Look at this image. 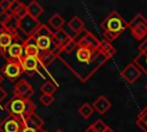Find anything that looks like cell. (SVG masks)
<instances>
[{
    "label": "cell",
    "mask_w": 147,
    "mask_h": 132,
    "mask_svg": "<svg viewBox=\"0 0 147 132\" xmlns=\"http://www.w3.org/2000/svg\"><path fill=\"white\" fill-rule=\"evenodd\" d=\"M57 59L82 83H86L108 61L99 49L80 45H77V47L70 53L60 52L57 54Z\"/></svg>",
    "instance_id": "1"
},
{
    "label": "cell",
    "mask_w": 147,
    "mask_h": 132,
    "mask_svg": "<svg viewBox=\"0 0 147 132\" xmlns=\"http://www.w3.org/2000/svg\"><path fill=\"white\" fill-rule=\"evenodd\" d=\"M6 110L8 111L9 116L22 118L24 122L25 119L34 112L36 106L29 99H23L20 96H13L6 104Z\"/></svg>",
    "instance_id": "2"
},
{
    "label": "cell",
    "mask_w": 147,
    "mask_h": 132,
    "mask_svg": "<svg viewBox=\"0 0 147 132\" xmlns=\"http://www.w3.org/2000/svg\"><path fill=\"white\" fill-rule=\"evenodd\" d=\"M53 34H54V32L51 31V29L47 25L41 24L39 26V29L31 36L34 39V41L40 51V55H41V53L45 54V53H51V52H54L56 54V51L59 47L54 41Z\"/></svg>",
    "instance_id": "3"
},
{
    "label": "cell",
    "mask_w": 147,
    "mask_h": 132,
    "mask_svg": "<svg viewBox=\"0 0 147 132\" xmlns=\"http://www.w3.org/2000/svg\"><path fill=\"white\" fill-rule=\"evenodd\" d=\"M100 26L103 31H108L116 36H121L127 28V22L117 11L114 10L101 22Z\"/></svg>",
    "instance_id": "4"
},
{
    "label": "cell",
    "mask_w": 147,
    "mask_h": 132,
    "mask_svg": "<svg viewBox=\"0 0 147 132\" xmlns=\"http://www.w3.org/2000/svg\"><path fill=\"white\" fill-rule=\"evenodd\" d=\"M127 28L136 40H144L147 38V18L142 14H137L129 23Z\"/></svg>",
    "instance_id": "5"
},
{
    "label": "cell",
    "mask_w": 147,
    "mask_h": 132,
    "mask_svg": "<svg viewBox=\"0 0 147 132\" xmlns=\"http://www.w3.org/2000/svg\"><path fill=\"white\" fill-rule=\"evenodd\" d=\"M25 126V122L22 118L8 116L0 123V132H22Z\"/></svg>",
    "instance_id": "6"
},
{
    "label": "cell",
    "mask_w": 147,
    "mask_h": 132,
    "mask_svg": "<svg viewBox=\"0 0 147 132\" xmlns=\"http://www.w3.org/2000/svg\"><path fill=\"white\" fill-rule=\"evenodd\" d=\"M40 25H41V23L37 18H33V17L28 15L24 18L20 20V29H18V31H21L24 36H26V38H29L39 29Z\"/></svg>",
    "instance_id": "7"
},
{
    "label": "cell",
    "mask_w": 147,
    "mask_h": 132,
    "mask_svg": "<svg viewBox=\"0 0 147 132\" xmlns=\"http://www.w3.org/2000/svg\"><path fill=\"white\" fill-rule=\"evenodd\" d=\"M22 72H23V69H22V65H21L20 61L7 60V63L2 68V73L11 80L18 78L22 75Z\"/></svg>",
    "instance_id": "8"
},
{
    "label": "cell",
    "mask_w": 147,
    "mask_h": 132,
    "mask_svg": "<svg viewBox=\"0 0 147 132\" xmlns=\"http://www.w3.org/2000/svg\"><path fill=\"white\" fill-rule=\"evenodd\" d=\"M141 73H142V72H141V70L138 68V65H137L134 62H131V63H129V64L122 70L121 76H122V78H123L126 83L133 84V83L140 77Z\"/></svg>",
    "instance_id": "9"
},
{
    "label": "cell",
    "mask_w": 147,
    "mask_h": 132,
    "mask_svg": "<svg viewBox=\"0 0 147 132\" xmlns=\"http://www.w3.org/2000/svg\"><path fill=\"white\" fill-rule=\"evenodd\" d=\"M32 94H33V88H32L31 84L25 79L18 80L16 83V85L14 86V95L15 96H20V98L30 100Z\"/></svg>",
    "instance_id": "10"
},
{
    "label": "cell",
    "mask_w": 147,
    "mask_h": 132,
    "mask_svg": "<svg viewBox=\"0 0 147 132\" xmlns=\"http://www.w3.org/2000/svg\"><path fill=\"white\" fill-rule=\"evenodd\" d=\"M22 69L24 72H26L28 75H33V72L38 71L39 65L41 64V61L39 57H34V56H23L22 60L20 61Z\"/></svg>",
    "instance_id": "11"
},
{
    "label": "cell",
    "mask_w": 147,
    "mask_h": 132,
    "mask_svg": "<svg viewBox=\"0 0 147 132\" xmlns=\"http://www.w3.org/2000/svg\"><path fill=\"white\" fill-rule=\"evenodd\" d=\"M80 38L77 40L78 45L80 46H85V47H90V48H93V49H98L99 48V45H100V41L93 33H91L90 31H84L83 33L79 34Z\"/></svg>",
    "instance_id": "12"
},
{
    "label": "cell",
    "mask_w": 147,
    "mask_h": 132,
    "mask_svg": "<svg viewBox=\"0 0 147 132\" xmlns=\"http://www.w3.org/2000/svg\"><path fill=\"white\" fill-rule=\"evenodd\" d=\"M14 38H15V34L8 32L3 28L0 29V54L1 55L3 56L6 55L8 48L14 42Z\"/></svg>",
    "instance_id": "13"
},
{
    "label": "cell",
    "mask_w": 147,
    "mask_h": 132,
    "mask_svg": "<svg viewBox=\"0 0 147 132\" xmlns=\"http://www.w3.org/2000/svg\"><path fill=\"white\" fill-rule=\"evenodd\" d=\"M7 60H13V61H21L22 57L24 56V49H23V44L14 41L10 47L8 48L6 53Z\"/></svg>",
    "instance_id": "14"
},
{
    "label": "cell",
    "mask_w": 147,
    "mask_h": 132,
    "mask_svg": "<svg viewBox=\"0 0 147 132\" xmlns=\"http://www.w3.org/2000/svg\"><path fill=\"white\" fill-rule=\"evenodd\" d=\"M23 49L25 56H34L40 57V51L32 37H29L26 40L23 41Z\"/></svg>",
    "instance_id": "15"
},
{
    "label": "cell",
    "mask_w": 147,
    "mask_h": 132,
    "mask_svg": "<svg viewBox=\"0 0 147 132\" xmlns=\"http://www.w3.org/2000/svg\"><path fill=\"white\" fill-rule=\"evenodd\" d=\"M92 107H93L94 110H96L100 115H103V114H106V112L110 109L111 103H110V101H109L105 95H100L99 98L95 99V101H93Z\"/></svg>",
    "instance_id": "16"
},
{
    "label": "cell",
    "mask_w": 147,
    "mask_h": 132,
    "mask_svg": "<svg viewBox=\"0 0 147 132\" xmlns=\"http://www.w3.org/2000/svg\"><path fill=\"white\" fill-rule=\"evenodd\" d=\"M68 26L76 33V34H80L85 31V24L83 22V20L79 17V16H74L69 23H68Z\"/></svg>",
    "instance_id": "17"
},
{
    "label": "cell",
    "mask_w": 147,
    "mask_h": 132,
    "mask_svg": "<svg viewBox=\"0 0 147 132\" xmlns=\"http://www.w3.org/2000/svg\"><path fill=\"white\" fill-rule=\"evenodd\" d=\"M108 60L110 59V57H113L115 54H116V48L110 44V42H108V41H106V40H101L100 41V45H99V48H98Z\"/></svg>",
    "instance_id": "18"
},
{
    "label": "cell",
    "mask_w": 147,
    "mask_h": 132,
    "mask_svg": "<svg viewBox=\"0 0 147 132\" xmlns=\"http://www.w3.org/2000/svg\"><path fill=\"white\" fill-rule=\"evenodd\" d=\"M53 38H54V41H55V44L57 45V47H62V46H63L65 42H68L72 37H70V34H68L63 29H61V30L54 31Z\"/></svg>",
    "instance_id": "19"
},
{
    "label": "cell",
    "mask_w": 147,
    "mask_h": 132,
    "mask_svg": "<svg viewBox=\"0 0 147 132\" xmlns=\"http://www.w3.org/2000/svg\"><path fill=\"white\" fill-rule=\"evenodd\" d=\"M26 7H28V15L33 18H37V20L44 11L42 6L39 5L37 1H31L29 5H26Z\"/></svg>",
    "instance_id": "20"
},
{
    "label": "cell",
    "mask_w": 147,
    "mask_h": 132,
    "mask_svg": "<svg viewBox=\"0 0 147 132\" xmlns=\"http://www.w3.org/2000/svg\"><path fill=\"white\" fill-rule=\"evenodd\" d=\"M2 28H3L5 30H7L8 32L15 34V37H16V33H17V31H18V29H20V20H18L15 15H11V17L9 18V21H8Z\"/></svg>",
    "instance_id": "21"
},
{
    "label": "cell",
    "mask_w": 147,
    "mask_h": 132,
    "mask_svg": "<svg viewBox=\"0 0 147 132\" xmlns=\"http://www.w3.org/2000/svg\"><path fill=\"white\" fill-rule=\"evenodd\" d=\"M48 24L49 26L54 30V31H57V30H61L63 24H64V18L63 16H61L60 14H54L51 16V18L48 20Z\"/></svg>",
    "instance_id": "22"
},
{
    "label": "cell",
    "mask_w": 147,
    "mask_h": 132,
    "mask_svg": "<svg viewBox=\"0 0 147 132\" xmlns=\"http://www.w3.org/2000/svg\"><path fill=\"white\" fill-rule=\"evenodd\" d=\"M133 62L138 65V68L141 70V72H144V73L147 75V52L139 53L136 56V59H134Z\"/></svg>",
    "instance_id": "23"
},
{
    "label": "cell",
    "mask_w": 147,
    "mask_h": 132,
    "mask_svg": "<svg viewBox=\"0 0 147 132\" xmlns=\"http://www.w3.org/2000/svg\"><path fill=\"white\" fill-rule=\"evenodd\" d=\"M25 124L29 125V126H33V127H37V129H41L42 125H44V121L36 114H31L26 119H25Z\"/></svg>",
    "instance_id": "24"
},
{
    "label": "cell",
    "mask_w": 147,
    "mask_h": 132,
    "mask_svg": "<svg viewBox=\"0 0 147 132\" xmlns=\"http://www.w3.org/2000/svg\"><path fill=\"white\" fill-rule=\"evenodd\" d=\"M137 125L144 132H147V107H145L137 117Z\"/></svg>",
    "instance_id": "25"
},
{
    "label": "cell",
    "mask_w": 147,
    "mask_h": 132,
    "mask_svg": "<svg viewBox=\"0 0 147 132\" xmlns=\"http://www.w3.org/2000/svg\"><path fill=\"white\" fill-rule=\"evenodd\" d=\"M56 88H57V86H56L53 81L47 80V81H45V83H44V85L40 87V91H41V93H42V94L53 95V93L56 91Z\"/></svg>",
    "instance_id": "26"
},
{
    "label": "cell",
    "mask_w": 147,
    "mask_h": 132,
    "mask_svg": "<svg viewBox=\"0 0 147 132\" xmlns=\"http://www.w3.org/2000/svg\"><path fill=\"white\" fill-rule=\"evenodd\" d=\"M93 111H94V108L90 104V103H83L79 108H78V112L84 117V118H88V117H91V115L93 114Z\"/></svg>",
    "instance_id": "27"
},
{
    "label": "cell",
    "mask_w": 147,
    "mask_h": 132,
    "mask_svg": "<svg viewBox=\"0 0 147 132\" xmlns=\"http://www.w3.org/2000/svg\"><path fill=\"white\" fill-rule=\"evenodd\" d=\"M18 20H22V18H24L25 16H28V7H26V5H24L23 2H22V5L20 6V8L16 10V13L14 14Z\"/></svg>",
    "instance_id": "28"
},
{
    "label": "cell",
    "mask_w": 147,
    "mask_h": 132,
    "mask_svg": "<svg viewBox=\"0 0 147 132\" xmlns=\"http://www.w3.org/2000/svg\"><path fill=\"white\" fill-rule=\"evenodd\" d=\"M40 102L44 106L48 107L54 102V96L53 95H48V94H41L40 95Z\"/></svg>",
    "instance_id": "29"
},
{
    "label": "cell",
    "mask_w": 147,
    "mask_h": 132,
    "mask_svg": "<svg viewBox=\"0 0 147 132\" xmlns=\"http://www.w3.org/2000/svg\"><path fill=\"white\" fill-rule=\"evenodd\" d=\"M93 126H94V129L96 130V132H105L108 125H106V124L103 123V121L98 119L95 123H93Z\"/></svg>",
    "instance_id": "30"
},
{
    "label": "cell",
    "mask_w": 147,
    "mask_h": 132,
    "mask_svg": "<svg viewBox=\"0 0 147 132\" xmlns=\"http://www.w3.org/2000/svg\"><path fill=\"white\" fill-rule=\"evenodd\" d=\"M21 5H22V1H17V0L11 1V3H10V7H9L8 11H9L11 15H14V14L16 13V10L20 8V6H21Z\"/></svg>",
    "instance_id": "31"
},
{
    "label": "cell",
    "mask_w": 147,
    "mask_h": 132,
    "mask_svg": "<svg viewBox=\"0 0 147 132\" xmlns=\"http://www.w3.org/2000/svg\"><path fill=\"white\" fill-rule=\"evenodd\" d=\"M10 17H11V14L9 11H1L0 13V23H1V25L3 26L9 21Z\"/></svg>",
    "instance_id": "32"
},
{
    "label": "cell",
    "mask_w": 147,
    "mask_h": 132,
    "mask_svg": "<svg viewBox=\"0 0 147 132\" xmlns=\"http://www.w3.org/2000/svg\"><path fill=\"white\" fill-rule=\"evenodd\" d=\"M118 36L111 33V32H108V31H103V40L108 41V42H111L113 40H115Z\"/></svg>",
    "instance_id": "33"
},
{
    "label": "cell",
    "mask_w": 147,
    "mask_h": 132,
    "mask_svg": "<svg viewBox=\"0 0 147 132\" xmlns=\"http://www.w3.org/2000/svg\"><path fill=\"white\" fill-rule=\"evenodd\" d=\"M11 1L10 0H1L0 1V9L1 11H8L9 7H10Z\"/></svg>",
    "instance_id": "34"
},
{
    "label": "cell",
    "mask_w": 147,
    "mask_h": 132,
    "mask_svg": "<svg viewBox=\"0 0 147 132\" xmlns=\"http://www.w3.org/2000/svg\"><path fill=\"white\" fill-rule=\"evenodd\" d=\"M22 132H44V131H42V129H37V127L29 126V125L25 124V126H24V129H23Z\"/></svg>",
    "instance_id": "35"
},
{
    "label": "cell",
    "mask_w": 147,
    "mask_h": 132,
    "mask_svg": "<svg viewBox=\"0 0 147 132\" xmlns=\"http://www.w3.org/2000/svg\"><path fill=\"white\" fill-rule=\"evenodd\" d=\"M138 49H139V53H145V52H147V38H145V39L142 40V42L139 45Z\"/></svg>",
    "instance_id": "36"
},
{
    "label": "cell",
    "mask_w": 147,
    "mask_h": 132,
    "mask_svg": "<svg viewBox=\"0 0 147 132\" xmlns=\"http://www.w3.org/2000/svg\"><path fill=\"white\" fill-rule=\"evenodd\" d=\"M6 96H7V93H6V92L0 87V103L2 102V100H3Z\"/></svg>",
    "instance_id": "37"
},
{
    "label": "cell",
    "mask_w": 147,
    "mask_h": 132,
    "mask_svg": "<svg viewBox=\"0 0 147 132\" xmlns=\"http://www.w3.org/2000/svg\"><path fill=\"white\" fill-rule=\"evenodd\" d=\"M85 132H96V130L94 129L93 124H91V125H88V126L85 129Z\"/></svg>",
    "instance_id": "38"
},
{
    "label": "cell",
    "mask_w": 147,
    "mask_h": 132,
    "mask_svg": "<svg viewBox=\"0 0 147 132\" xmlns=\"http://www.w3.org/2000/svg\"><path fill=\"white\" fill-rule=\"evenodd\" d=\"M105 132H115V131H114L110 126H107V129H106V131H105Z\"/></svg>",
    "instance_id": "39"
},
{
    "label": "cell",
    "mask_w": 147,
    "mask_h": 132,
    "mask_svg": "<svg viewBox=\"0 0 147 132\" xmlns=\"http://www.w3.org/2000/svg\"><path fill=\"white\" fill-rule=\"evenodd\" d=\"M2 80H3V76L0 73V83H2Z\"/></svg>",
    "instance_id": "40"
},
{
    "label": "cell",
    "mask_w": 147,
    "mask_h": 132,
    "mask_svg": "<svg viewBox=\"0 0 147 132\" xmlns=\"http://www.w3.org/2000/svg\"><path fill=\"white\" fill-rule=\"evenodd\" d=\"M55 132H64V131H63V130H61V129H57Z\"/></svg>",
    "instance_id": "41"
},
{
    "label": "cell",
    "mask_w": 147,
    "mask_h": 132,
    "mask_svg": "<svg viewBox=\"0 0 147 132\" xmlns=\"http://www.w3.org/2000/svg\"><path fill=\"white\" fill-rule=\"evenodd\" d=\"M44 132H48V131H44Z\"/></svg>",
    "instance_id": "42"
},
{
    "label": "cell",
    "mask_w": 147,
    "mask_h": 132,
    "mask_svg": "<svg viewBox=\"0 0 147 132\" xmlns=\"http://www.w3.org/2000/svg\"><path fill=\"white\" fill-rule=\"evenodd\" d=\"M146 90H147V85H146Z\"/></svg>",
    "instance_id": "43"
},
{
    "label": "cell",
    "mask_w": 147,
    "mask_h": 132,
    "mask_svg": "<svg viewBox=\"0 0 147 132\" xmlns=\"http://www.w3.org/2000/svg\"><path fill=\"white\" fill-rule=\"evenodd\" d=\"M0 123H1V121H0Z\"/></svg>",
    "instance_id": "44"
}]
</instances>
